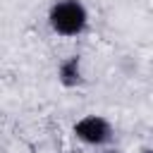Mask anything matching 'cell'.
Listing matches in <instances>:
<instances>
[{"instance_id":"cell-3","label":"cell","mask_w":153,"mask_h":153,"mask_svg":"<svg viewBox=\"0 0 153 153\" xmlns=\"http://www.w3.org/2000/svg\"><path fill=\"white\" fill-rule=\"evenodd\" d=\"M57 81L65 88H76L84 81V72H81V57L79 55H69L60 62L57 67Z\"/></svg>"},{"instance_id":"cell-2","label":"cell","mask_w":153,"mask_h":153,"mask_svg":"<svg viewBox=\"0 0 153 153\" xmlns=\"http://www.w3.org/2000/svg\"><path fill=\"white\" fill-rule=\"evenodd\" d=\"M72 131L86 146H105L115 136V129H112L110 120H105L103 115H84V117H79L74 122Z\"/></svg>"},{"instance_id":"cell-1","label":"cell","mask_w":153,"mask_h":153,"mask_svg":"<svg viewBox=\"0 0 153 153\" xmlns=\"http://www.w3.org/2000/svg\"><path fill=\"white\" fill-rule=\"evenodd\" d=\"M48 26L57 36L76 38L88 29V10L81 0H55L48 10Z\"/></svg>"}]
</instances>
